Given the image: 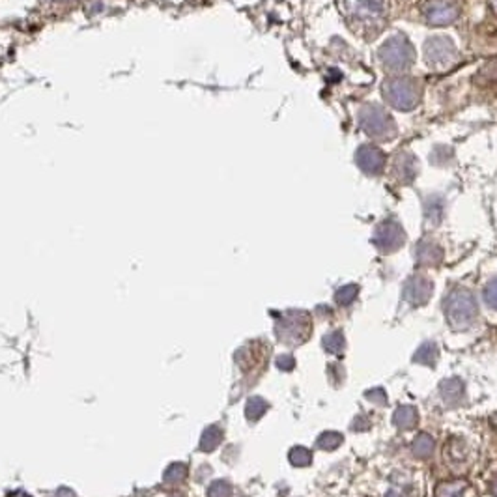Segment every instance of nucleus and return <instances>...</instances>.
<instances>
[{
	"label": "nucleus",
	"mask_w": 497,
	"mask_h": 497,
	"mask_svg": "<svg viewBox=\"0 0 497 497\" xmlns=\"http://www.w3.org/2000/svg\"><path fill=\"white\" fill-rule=\"evenodd\" d=\"M183 477H185V467H183V464H174L165 471V481L168 482V484L183 481Z\"/></svg>",
	"instance_id": "obj_1"
}]
</instances>
